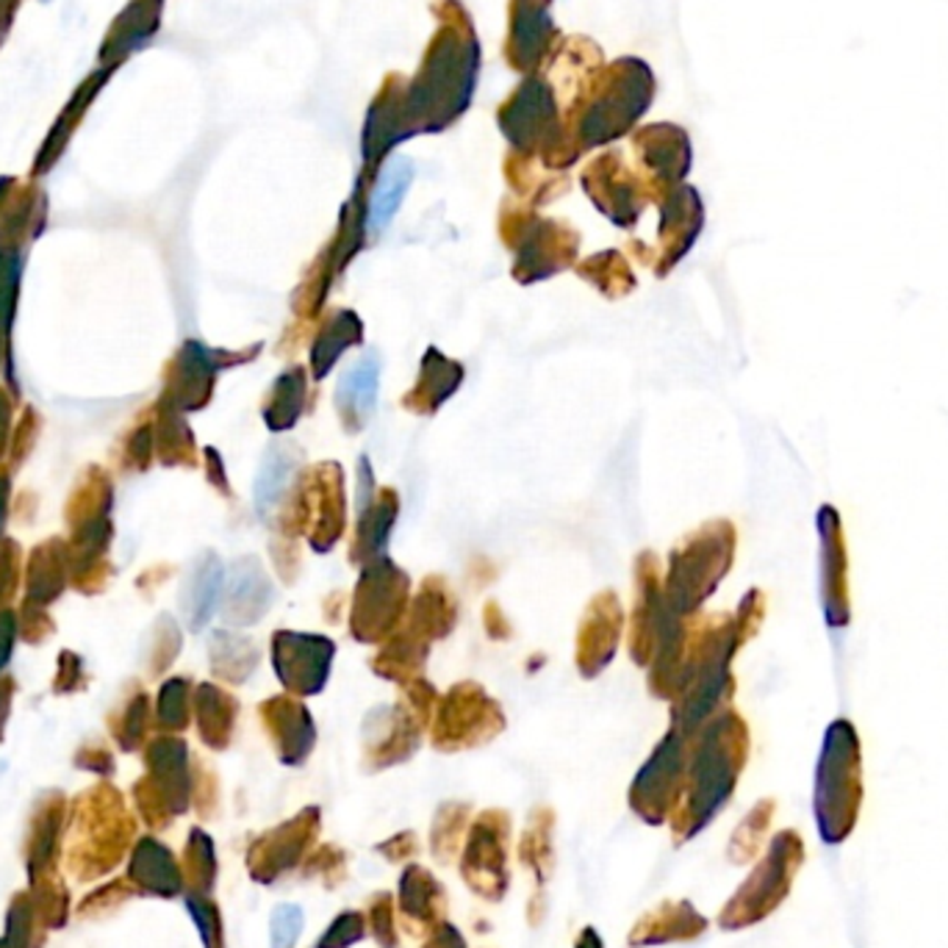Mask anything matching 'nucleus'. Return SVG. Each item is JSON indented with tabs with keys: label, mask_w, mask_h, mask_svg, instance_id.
<instances>
[{
	"label": "nucleus",
	"mask_w": 948,
	"mask_h": 948,
	"mask_svg": "<svg viewBox=\"0 0 948 948\" xmlns=\"http://www.w3.org/2000/svg\"><path fill=\"white\" fill-rule=\"evenodd\" d=\"M862 805L860 749L851 727L840 724L829 732L816 782L818 835L827 846H838L855 832Z\"/></svg>",
	"instance_id": "1"
},
{
	"label": "nucleus",
	"mask_w": 948,
	"mask_h": 948,
	"mask_svg": "<svg viewBox=\"0 0 948 948\" xmlns=\"http://www.w3.org/2000/svg\"><path fill=\"white\" fill-rule=\"evenodd\" d=\"M801 862H805V844L801 835L794 829H785L774 838L771 851L762 860L760 874L755 882H749V890L744 894V921H760L768 912L777 910L782 905L785 896L790 894V882L799 874Z\"/></svg>",
	"instance_id": "2"
},
{
	"label": "nucleus",
	"mask_w": 948,
	"mask_h": 948,
	"mask_svg": "<svg viewBox=\"0 0 948 948\" xmlns=\"http://www.w3.org/2000/svg\"><path fill=\"white\" fill-rule=\"evenodd\" d=\"M375 395H378V363H375L372 358H369V361H358L356 367L347 372L339 397L352 402L356 411H369L375 402Z\"/></svg>",
	"instance_id": "3"
},
{
	"label": "nucleus",
	"mask_w": 948,
	"mask_h": 948,
	"mask_svg": "<svg viewBox=\"0 0 948 948\" xmlns=\"http://www.w3.org/2000/svg\"><path fill=\"white\" fill-rule=\"evenodd\" d=\"M408 181H411V176H408V170H389V176L383 178V183L378 187V192H375L372 200V228L378 231L380 226H386V222L395 217L397 206H400L402 192H406Z\"/></svg>",
	"instance_id": "4"
}]
</instances>
